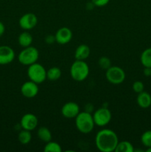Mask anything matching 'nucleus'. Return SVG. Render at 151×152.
I'll return each mask as SVG.
<instances>
[{
  "mask_svg": "<svg viewBox=\"0 0 151 152\" xmlns=\"http://www.w3.org/2000/svg\"><path fill=\"white\" fill-rule=\"evenodd\" d=\"M118 141L117 134L108 129H103L98 132L95 137L96 148L102 152L115 151Z\"/></svg>",
  "mask_w": 151,
  "mask_h": 152,
  "instance_id": "obj_1",
  "label": "nucleus"
},
{
  "mask_svg": "<svg viewBox=\"0 0 151 152\" xmlns=\"http://www.w3.org/2000/svg\"><path fill=\"white\" fill-rule=\"evenodd\" d=\"M76 127L79 132L82 134L90 133L96 126L93 120V114L88 111H80L75 118Z\"/></svg>",
  "mask_w": 151,
  "mask_h": 152,
  "instance_id": "obj_2",
  "label": "nucleus"
},
{
  "mask_svg": "<svg viewBox=\"0 0 151 152\" xmlns=\"http://www.w3.org/2000/svg\"><path fill=\"white\" fill-rule=\"evenodd\" d=\"M90 68L84 60L76 59L73 62L70 68V74L73 80L76 82H82L85 80L89 76Z\"/></svg>",
  "mask_w": 151,
  "mask_h": 152,
  "instance_id": "obj_3",
  "label": "nucleus"
},
{
  "mask_svg": "<svg viewBox=\"0 0 151 152\" xmlns=\"http://www.w3.org/2000/svg\"><path fill=\"white\" fill-rule=\"evenodd\" d=\"M28 77L31 81L41 84L47 80V70L42 65L35 62L28 66Z\"/></svg>",
  "mask_w": 151,
  "mask_h": 152,
  "instance_id": "obj_4",
  "label": "nucleus"
},
{
  "mask_svg": "<svg viewBox=\"0 0 151 152\" xmlns=\"http://www.w3.org/2000/svg\"><path fill=\"white\" fill-rule=\"evenodd\" d=\"M39 57V52L36 48L30 45L24 48L23 50L18 55V60L22 65L29 66L37 62Z\"/></svg>",
  "mask_w": 151,
  "mask_h": 152,
  "instance_id": "obj_5",
  "label": "nucleus"
},
{
  "mask_svg": "<svg viewBox=\"0 0 151 152\" xmlns=\"http://www.w3.org/2000/svg\"><path fill=\"white\" fill-rule=\"evenodd\" d=\"M106 79L110 83L113 85L121 84L126 78V74L124 70L118 66H110L106 70Z\"/></svg>",
  "mask_w": 151,
  "mask_h": 152,
  "instance_id": "obj_6",
  "label": "nucleus"
},
{
  "mask_svg": "<svg viewBox=\"0 0 151 152\" xmlns=\"http://www.w3.org/2000/svg\"><path fill=\"white\" fill-rule=\"evenodd\" d=\"M95 125L99 127H105L112 120L111 111L106 107H102L94 111L93 114Z\"/></svg>",
  "mask_w": 151,
  "mask_h": 152,
  "instance_id": "obj_7",
  "label": "nucleus"
},
{
  "mask_svg": "<svg viewBox=\"0 0 151 152\" xmlns=\"http://www.w3.org/2000/svg\"><path fill=\"white\" fill-rule=\"evenodd\" d=\"M38 18L36 15L33 13H27L22 15L19 20V25L22 29L25 31L32 30L36 26Z\"/></svg>",
  "mask_w": 151,
  "mask_h": 152,
  "instance_id": "obj_8",
  "label": "nucleus"
},
{
  "mask_svg": "<svg viewBox=\"0 0 151 152\" xmlns=\"http://www.w3.org/2000/svg\"><path fill=\"white\" fill-rule=\"evenodd\" d=\"M79 112V105L75 102H66L64 104L61 109L62 115L67 119H75Z\"/></svg>",
  "mask_w": 151,
  "mask_h": 152,
  "instance_id": "obj_9",
  "label": "nucleus"
},
{
  "mask_svg": "<svg viewBox=\"0 0 151 152\" xmlns=\"http://www.w3.org/2000/svg\"><path fill=\"white\" fill-rule=\"evenodd\" d=\"M20 91L22 96L28 99H31V98L35 97L38 94L39 88L37 83L29 80L22 85Z\"/></svg>",
  "mask_w": 151,
  "mask_h": 152,
  "instance_id": "obj_10",
  "label": "nucleus"
},
{
  "mask_svg": "<svg viewBox=\"0 0 151 152\" xmlns=\"http://www.w3.org/2000/svg\"><path fill=\"white\" fill-rule=\"evenodd\" d=\"M38 120L36 116L32 113H28L22 116L20 120V126L22 129L33 131L36 129Z\"/></svg>",
  "mask_w": 151,
  "mask_h": 152,
  "instance_id": "obj_11",
  "label": "nucleus"
},
{
  "mask_svg": "<svg viewBox=\"0 0 151 152\" xmlns=\"http://www.w3.org/2000/svg\"><path fill=\"white\" fill-rule=\"evenodd\" d=\"M15 51L8 45L0 46V65H4L11 63L15 59Z\"/></svg>",
  "mask_w": 151,
  "mask_h": 152,
  "instance_id": "obj_12",
  "label": "nucleus"
},
{
  "mask_svg": "<svg viewBox=\"0 0 151 152\" xmlns=\"http://www.w3.org/2000/svg\"><path fill=\"white\" fill-rule=\"evenodd\" d=\"M56 42L59 45H66L71 41L73 38L72 31L68 27H62L58 29L55 34Z\"/></svg>",
  "mask_w": 151,
  "mask_h": 152,
  "instance_id": "obj_13",
  "label": "nucleus"
},
{
  "mask_svg": "<svg viewBox=\"0 0 151 152\" xmlns=\"http://www.w3.org/2000/svg\"><path fill=\"white\" fill-rule=\"evenodd\" d=\"M136 102L138 105L142 108H147L151 105V95L148 92L143 91L138 94Z\"/></svg>",
  "mask_w": 151,
  "mask_h": 152,
  "instance_id": "obj_14",
  "label": "nucleus"
},
{
  "mask_svg": "<svg viewBox=\"0 0 151 152\" xmlns=\"http://www.w3.org/2000/svg\"><path fill=\"white\" fill-rule=\"evenodd\" d=\"M90 53V49L88 45L81 44L76 48L75 50V59L78 60H85L89 57Z\"/></svg>",
  "mask_w": 151,
  "mask_h": 152,
  "instance_id": "obj_15",
  "label": "nucleus"
},
{
  "mask_svg": "<svg viewBox=\"0 0 151 152\" xmlns=\"http://www.w3.org/2000/svg\"><path fill=\"white\" fill-rule=\"evenodd\" d=\"M33 41V38L32 35L27 31L21 33L18 37V42H19V45L23 48L30 46L32 45Z\"/></svg>",
  "mask_w": 151,
  "mask_h": 152,
  "instance_id": "obj_16",
  "label": "nucleus"
},
{
  "mask_svg": "<svg viewBox=\"0 0 151 152\" xmlns=\"http://www.w3.org/2000/svg\"><path fill=\"white\" fill-rule=\"evenodd\" d=\"M37 136H38V139H40L45 143L52 140V137H53L50 130L45 126H41V127L38 128V131H37Z\"/></svg>",
  "mask_w": 151,
  "mask_h": 152,
  "instance_id": "obj_17",
  "label": "nucleus"
},
{
  "mask_svg": "<svg viewBox=\"0 0 151 152\" xmlns=\"http://www.w3.org/2000/svg\"><path fill=\"white\" fill-rule=\"evenodd\" d=\"M135 151L133 144L127 140L118 141L115 152H133Z\"/></svg>",
  "mask_w": 151,
  "mask_h": 152,
  "instance_id": "obj_18",
  "label": "nucleus"
},
{
  "mask_svg": "<svg viewBox=\"0 0 151 152\" xmlns=\"http://www.w3.org/2000/svg\"><path fill=\"white\" fill-rule=\"evenodd\" d=\"M62 76V71L59 67H52L47 70V80L50 81H56Z\"/></svg>",
  "mask_w": 151,
  "mask_h": 152,
  "instance_id": "obj_19",
  "label": "nucleus"
},
{
  "mask_svg": "<svg viewBox=\"0 0 151 152\" xmlns=\"http://www.w3.org/2000/svg\"><path fill=\"white\" fill-rule=\"evenodd\" d=\"M140 61L144 67L151 68V48L145 49L140 56Z\"/></svg>",
  "mask_w": 151,
  "mask_h": 152,
  "instance_id": "obj_20",
  "label": "nucleus"
},
{
  "mask_svg": "<svg viewBox=\"0 0 151 152\" xmlns=\"http://www.w3.org/2000/svg\"><path fill=\"white\" fill-rule=\"evenodd\" d=\"M31 140H32V135L30 131L22 129L18 134V140L22 145H27L30 142Z\"/></svg>",
  "mask_w": 151,
  "mask_h": 152,
  "instance_id": "obj_21",
  "label": "nucleus"
},
{
  "mask_svg": "<svg viewBox=\"0 0 151 152\" xmlns=\"http://www.w3.org/2000/svg\"><path fill=\"white\" fill-rule=\"evenodd\" d=\"M44 152H62V146L59 145L58 142H54V141H49L46 142L45 145L44 147Z\"/></svg>",
  "mask_w": 151,
  "mask_h": 152,
  "instance_id": "obj_22",
  "label": "nucleus"
},
{
  "mask_svg": "<svg viewBox=\"0 0 151 152\" xmlns=\"http://www.w3.org/2000/svg\"><path fill=\"white\" fill-rule=\"evenodd\" d=\"M141 142L146 148L151 146V130H147L142 134L141 136Z\"/></svg>",
  "mask_w": 151,
  "mask_h": 152,
  "instance_id": "obj_23",
  "label": "nucleus"
},
{
  "mask_svg": "<svg viewBox=\"0 0 151 152\" xmlns=\"http://www.w3.org/2000/svg\"><path fill=\"white\" fill-rule=\"evenodd\" d=\"M98 64H99V66L102 70H105V71H106L110 67L112 66L110 59L107 56H102V57H100V59L98 61Z\"/></svg>",
  "mask_w": 151,
  "mask_h": 152,
  "instance_id": "obj_24",
  "label": "nucleus"
},
{
  "mask_svg": "<svg viewBox=\"0 0 151 152\" xmlns=\"http://www.w3.org/2000/svg\"><path fill=\"white\" fill-rule=\"evenodd\" d=\"M132 88H133V91L135 93L139 94L141 92H142L144 89V85L142 83V81H135L134 83H133V86H132Z\"/></svg>",
  "mask_w": 151,
  "mask_h": 152,
  "instance_id": "obj_25",
  "label": "nucleus"
},
{
  "mask_svg": "<svg viewBox=\"0 0 151 152\" xmlns=\"http://www.w3.org/2000/svg\"><path fill=\"white\" fill-rule=\"evenodd\" d=\"M110 0H91V2L94 6L101 7L106 6L110 2Z\"/></svg>",
  "mask_w": 151,
  "mask_h": 152,
  "instance_id": "obj_26",
  "label": "nucleus"
},
{
  "mask_svg": "<svg viewBox=\"0 0 151 152\" xmlns=\"http://www.w3.org/2000/svg\"><path fill=\"white\" fill-rule=\"evenodd\" d=\"M44 41H45V42L48 45L53 44V43H54L55 42H56L55 35H47V37H45V39H44Z\"/></svg>",
  "mask_w": 151,
  "mask_h": 152,
  "instance_id": "obj_27",
  "label": "nucleus"
},
{
  "mask_svg": "<svg viewBox=\"0 0 151 152\" xmlns=\"http://www.w3.org/2000/svg\"><path fill=\"white\" fill-rule=\"evenodd\" d=\"M143 74L145 77H151V68H148V67H144L143 71Z\"/></svg>",
  "mask_w": 151,
  "mask_h": 152,
  "instance_id": "obj_28",
  "label": "nucleus"
},
{
  "mask_svg": "<svg viewBox=\"0 0 151 152\" xmlns=\"http://www.w3.org/2000/svg\"><path fill=\"white\" fill-rule=\"evenodd\" d=\"M4 31H5V26H4V24L0 21V37H1V36L4 34Z\"/></svg>",
  "mask_w": 151,
  "mask_h": 152,
  "instance_id": "obj_29",
  "label": "nucleus"
},
{
  "mask_svg": "<svg viewBox=\"0 0 151 152\" xmlns=\"http://www.w3.org/2000/svg\"><path fill=\"white\" fill-rule=\"evenodd\" d=\"M146 151L147 152H151V146L150 147H148V148H147Z\"/></svg>",
  "mask_w": 151,
  "mask_h": 152,
  "instance_id": "obj_30",
  "label": "nucleus"
}]
</instances>
